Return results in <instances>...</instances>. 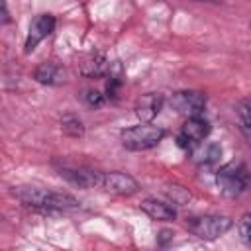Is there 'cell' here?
<instances>
[{
    "label": "cell",
    "mask_w": 251,
    "mask_h": 251,
    "mask_svg": "<svg viewBox=\"0 0 251 251\" xmlns=\"http://www.w3.org/2000/svg\"><path fill=\"white\" fill-rule=\"evenodd\" d=\"M216 182L222 190L224 196H229V198H235L239 196L247 184H249V171L241 165V163H226L224 167H220L218 175H216Z\"/></svg>",
    "instance_id": "cell-4"
},
{
    "label": "cell",
    "mask_w": 251,
    "mask_h": 251,
    "mask_svg": "<svg viewBox=\"0 0 251 251\" xmlns=\"http://www.w3.org/2000/svg\"><path fill=\"white\" fill-rule=\"evenodd\" d=\"M233 220L229 216H222V214H204V216H194L186 222L188 231H192L196 237L212 241L218 239L220 235H224L227 229H231Z\"/></svg>",
    "instance_id": "cell-3"
},
{
    "label": "cell",
    "mask_w": 251,
    "mask_h": 251,
    "mask_svg": "<svg viewBox=\"0 0 251 251\" xmlns=\"http://www.w3.org/2000/svg\"><path fill=\"white\" fill-rule=\"evenodd\" d=\"M139 208L151 218V220H157V222H173L176 218V210L163 202V200H157V198H145Z\"/></svg>",
    "instance_id": "cell-11"
},
{
    "label": "cell",
    "mask_w": 251,
    "mask_h": 251,
    "mask_svg": "<svg viewBox=\"0 0 251 251\" xmlns=\"http://www.w3.org/2000/svg\"><path fill=\"white\" fill-rule=\"evenodd\" d=\"M165 129L155 124H139L122 131V145L129 151H147L163 141Z\"/></svg>",
    "instance_id": "cell-2"
},
{
    "label": "cell",
    "mask_w": 251,
    "mask_h": 251,
    "mask_svg": "<svg viewBox=\"0 0 251 251\" xmlns=\"http://www.w3.org/2000/svg\"><path fill=\"white\" fill-rule=\"evenodd\" d=\"M61 129H63L65 135L75 137V139H78V137L84 135L82 120H80L78 116H75V114H65V116L61 118Z\"/></svg>",
    "instance_id": "cell-13"
},
{
    "label": "cell",
    "mask_w": 251,
    "mask_h": 251,
    "mask_svg": "<svg viewBox=\"0 0 251 251\" xmlns=\"http://www.w3.org/2000/svg\"><path fill=\"white\" fill-rule=\"evenodd\" d=\"M237 114L243 122V127L251 129V98H243L237 102Z\"/></svg>",
    "instance_id": "cell-14"
},
{
    "label": "cell",
    "mask_w": 251,
    "mask_h": 251,
    "mask_svg": "<svg viewBox=\"0 0 251 251\" xmlns=\"http://www.w3.org/2000/svg\"><path fill=\"white\" fill-rule=\"evenodd\" d=\"M165 98L159 92H147L135 102V114L143 124H151V120L161 112Z\"/></svg>",
    "instance_id": "cell-9"
},
{
    "label": "cell",
    "mask_w": 251,
    "mask_h": 251,
    "mask_svg": "<svg viewBox=\"0 0 251 251\" xmlns=\"http://www.w3.org/2000/svg\"><path fill=\"white\" fill-rule=\"evenodd\" d=\"M171 108L186 118H200L206 108V96L198 90H180L175 92L169 100Z\"/></svg>",
    "instance_id": "cell-6"
},
{
    "label": "cell",
    "mask_w": 251,
    "mask_h": 251,
    "mask_svg": "<svg viewBox=\"0 0 251 251\" xmlns=\"http://www.w3.org/2000/svg\"><path fill=\"white\" fill-rule=\"evenodd\" d=\"M112 63L102 55V53H88L82 61H80V75L88 76V78H100V76H108Z\"/></svg>",
    "instance_id": "cell-10"
},
{
    "label": "cell",
    "mask_w": 251,
    "mask_h": 251,
    "mask_svg": "<svg viewBox=\"0 0 251 251\" xmlns=\"http://www.w3.org/2000/svg\"><path fill=\"white\" fill-rule=\"evenodd\" d=\"M84 100H86V104H88V106L98 108V106H102V104H104V94H102V92H98V90H86V92H84Z\"/></svg>",
    "instance_id": "cell-16"
},
{
    "label": "cell",
    "mask_w": 251,
    "mask_h": 251,
    "mask_svg": "<svg viewBox=\"0 0 251 251\" xmlns=\"http://www.w3.org/2000/svg\"><path fill=\"white\" fill-rule=\"evenodd\" d=\"M33 78L39 84H59V82L65 80V73H63V69L59 65L51 63V61H45V63L35 67Z\"/></svg>",
    "instance_id": "cell-12"
},
{
    "label": "cell",
    "mask_w": 251,
    "mask_h": 251,
    "mask_svg": "<svg viewBox=\"0 0 251 251\" xmlns=\"http://www.w3.org/2000/svg\"><path fill=\"white\" fill-rule=\"evenodd\" d=\"M237 229H239V235L245 241V245L251 247V212L241 216V220L237 224Z\"/></svg>",
    "instance_id": "cell-15"
},
{
    "label": "cell",
    "mask_w": 251,
    "mask_h": 251,
    "mask_svg": "<svg viewBox=\"0 0 251 251\" xmlns=\"http://www.w3.org/2000/svg\"><path fill=\"white\" fill-rule=\"evenodd\" d=\"M0 12H2V24L10 22V16H8V10H6V4H2V6H0Z\"/></svg>",
    "instance_id": "cell-17"
},
{
    "label": "cell",
    "mask_w": 251,
    "mask_h": 251,
    "mask_svg": "<svg viewBox=\"0 0 251 251\" xmlns=\"http://www.w3.org/2000/svg\"><path fill=\"white\" fill-rule=\"evenodd\" d=\"M12 194L33 208H45V210H75L78 208V200L67 192L59 190H49L41 186H31V184H20L12 188Z\"/></svg>",
    "instance_id": "cell-1"
},
{
    "label": "cell",
    "mask_w": 251,
    "mask_h": 251,
    "mask_svg": "<svg viewBox=\"0 0 251 251\" xmlns=\"http://www.w3.org/2000/svg\"><path fill=\"white\" fill-rule=\"evenodd\" d=\"M53 29H55V18L51 14H39L29 25V33L25 39V53L33 51L37 47V43L43 41Z\"/></svg>",
    "instance_id": "cell-8"
},
{
    "label": "cell",
    "mask_w": 251,
    "mask_h": 251,
    "mask_svg": "<svg viewBox=\"0 0 251 251\" xmlns=\"http://www.w3.org/2000/svg\"><path fill=\"white\" fill-rule=\"evenodd\" d=\"M208 133H210V124L204 118H188L180 127V133L176 139L180 147H190L200 143Z\"/></svg>",
    "instance_id": "cell-7"
},
{
    "label": "cell",
    "mask_w": 251,
    "mask_h": 251,
    "mask_svg": "<svg viewBox=\"0 0 251 251\" xmlns=\"http://www.w3.org/2000/svg\"><path fill=\"white\" fill-rule=\"evenodd\" d=\"M94 188H100V190L116 194V196H131V194H135L139 190V184H137V180L133 176H129L126 173H120V171L100 173L98 171Z\"/></svg>",
    "instance_id": "cell-5"
}]
</instances>
